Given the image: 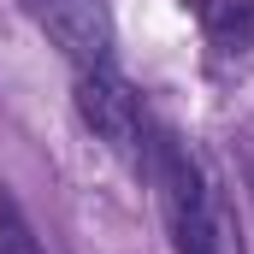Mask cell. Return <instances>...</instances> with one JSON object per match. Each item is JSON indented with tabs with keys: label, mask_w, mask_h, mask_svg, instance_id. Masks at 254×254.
<instances>
[{
	"label": "cell",
	"mask_w": 254,
	"mask_h": 254,
	"mask_svg": "<svg viewBox=\"0 0 254 254\" xmlns=\"http://www.w3.org/2000/svg\"><path fill=\"white\" fill-rule=\"evenodd\" d=\"M148 184L160 190V213H166V231H172L178 254H231L225 231H219V213H213V195H207L195 160L184 154V142L172 130H154Z\"/></svg>",
	"instance_id": "1"
},
{
	"label": "cell",
	"mask_w": 254,
	"mask_h": 254,
	"mask_svg": "<svg viewBox=\"0 0 254 254\" xmlns=\"http://www.w3.org/2000/svg\"><path fill=\"white\" fill-rule=\"evenodd\" d=\"M77 119L95 130V142L107 154H119L136 178H148V154H154V125L136 101L125 77L107 65V71H77Z\"/></svg>",
	"instance_id": "2"
},
{
	"label": "cell",
	"mask_w": 254,
	"mask_h": 254,
	"mask_svg": "<svg viewBox=\"0 0 254 254\" xmlns=\"http://www.w3.org/2000/svg\"><path fill=\"white\" fill-rule=\"evenodd\" d=\"M36 18L77 71L113 65V12L101 0H36Z\"/></svg>",
	"instance_id": "3"
},
{
	"label": "cell",
	"mask_w": 254,
	"mask_h": 254,
	"mask_svg": "<svg viewBox=\"0 0 254 254\" xmlns=\"http://www.w3.org/2000/svg\"><path fill=\"white\" fill-rule=\"evenodd\" d=\"M195 18L225 54L254 48V0H195Z\"/></svg>",
	"instance_id": "4"
},
{
	"label": "cell",
	"mask_w": 254,
	"mask_h": 254,
	"mask_svg": "<svg viewBox=\"0 0 254 254\" xmlns=\"http://www.w3.org/2000/svg\"><path fill=\"white\" fill-rule=\"evenodd\" d=\"M0 254H42L36 243V231L24 225V213H18V201L0 190Z\"/></svg>",
	"instance_id": "5"
},
{
	"label": "cell",
	"mask_w": 254,
	"mask_h": 254,
	"mask_svg": "<svg viewBox=\"0 0 254 254\" xmlns=\"http://www.w3.org/2000/svg\"><path fill=\"white\" fill-rule=\"evenodd\" d=\"M243 166H249V190H254V142H249V154H243Z\"/></svg>",
	"instance_id": "6"
}]
</instances>
